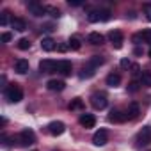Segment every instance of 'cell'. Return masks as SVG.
Here are the masks:
<instances>
[{
	"mask_svg": "<svg viewBox=\"0 0 151 151\" xmlns=\"http://www.w3.org/2000/svg\"><path fill=\"white\" fill-rule=\"evenodd\" d=\"M6 98L11 101V103H20L23 100V91L18 84H13L6 89Z\"/></svg>",
	"mask_w": 151,
	"mask_h": 151,
	"instance_id": "obj_1",
	"label": "cell"
},
{
	"mask_svg": "<svg viewBox=\"0 0 151 151\" xmlns=\"http://www.w3.org/2000/svg\"><path fill=\"white\" fill-rule=\"evenodd\" d=\"M87 20L91 23H98V22H109L110 20V11L109 9H100V11H91L87 14Z\"/></svg>",
	"mask_w": 151,
	"mask_h": 151,
	"instance_id": "obj_2",
	"label": "cell"
},
{
	"mask_svg": "<svg viewBox=\"0 0 151 151\" xmlns=\"http://www.w3.org/2000/svg\"><path fill=\"white\" fill-rule=\"evenodd\" d=\"M36 142V133L32 130H23L20 135H18V144L27 147V146H32Z\"/></svg>",
	"mask_w": 151,
	"mask_h": 151,
	"instance_id": "obj_3",
	"label": "cell"
},
{
	"mask_svg": "<svg viewBox=\"0 0 151 151\" xmlns=\"http://www.w3.org/2000/svg\"><path fill=\"white\" fill-rule=\"evenodd\" d=\"M137 146H149L151 144V126H144L137 135Z\"/></svg>",
	"mask_w": 151,
	"mask_h": 151,
	"instance_id": "obj_4",
	"label": "cell"
},
{
	"mask_svg": "<svg viewBox=\"0 0 151 151\" xmlns=\"http://www.w3.org/2000/svg\"><path fill=\"white\" fill-rule=\"evenodd\" d=\"M107 103H109V100H107V96H105L103 93H96V94L91 96V105H93L96 110H103V109L107 107Z\"/></svg>",
	"mask_w": 151,
	"mask_h": 151,
	"instance_id": "obj_5",
	"label": "cell"
},
{
	"mask_svg": "<svg viewBox=\"0 0 151 151\" xmlns=\"http://www.w3.org/2000/svg\"><path fill=\"white\" fill-rule=\"evenodd\" d=\"M109 39H110V43H112V46H114L116 50L123 48L124 37H123V34H121L119 30H112V32H109Z\"/></svg>",
	"mask_w": 151,
	"mask_h": 151,
	"instance_id": "obj_6",
	"label": "cell"
},
{
	"mask_svg": "<svg viewBox=\"0 0 151 151\" xmlns=\"http://www.w3.org/2000/svg\"><path fill=\"white\" fill-rule=\"evenodd\" d=\"M27 7H29V13L34 14V16H45V14H46V7H43L39 2H36V0L29 2Z\"/></svg>",
	"mask_w": 151,
	"mask_h": 151,
	"instance_id": "obj_7",
	"label": "cell"
},
{
	"mask_svg": "<svg viewBox=\"0 0 151 151\" xmlns=\"http://www.w3.org/2000/svg\"><path fill=\"white\" fill-rule=\"evenodd\" d=\"M39 71L41 73H53V71H57V62L52 59H43L39 62Z\"/></svg>",
	"mask_w": 151,
	"mask_h": 151,
	"instance_id": "obj_8",
	"label": "cell"
},
{
	"mask_svg": "<svg viewBox=\"0 0 151 151\" xmlns=\"http://www.w3.org/2000/svg\"><path fill=\"white\" fill-rule=\"evenodd\" d=\"M93 142L96 144V146H105L107 142H109V132L107 130H98L94 135H93Z\"/></svg>",
	"mask_w": 151,
	"mask_h": 151,
	"instance_id": "obj_9",
	"label": "cell"
},
{
	"mask_svg": "<svg viewBox=\"0 0 151 151\" xmlns=\"http://www.w3.org/2000/svg\"><path fill=\"white\" fill-rule=\"evenodd\" d=\"M64 130H66V124L62 123V121H52L50 124H48V132L52 133V135H62L64 133Z\"/></svg>",
	"mask_w": 151,
	"mask_h": 151,
	"instance_id": "obj_10",
	"label": "cell"
},
{
	"mask_svg": "<svg viewBox=\"0 0 151 151\" xmlns=\"http://www.w3.org/2000/svg\"><path fill=\"white\" fill-rule=\"evenodd\" d=\"M78 123L87 130V128H94V124H96V117L93 116V114H82L80 116V119H78Z\"/></svg>",
	"mask_w": 151,
	"mask_h": 151,
	"instance_id": "obj_11",
	"label": "cell"
},
{
	"mask_svg": "<svg viewBox=\"0 0 151 151\" xmlns=\"http://www.w3.org/2000/svg\"><path fill=\"white\" fill-rule=\"evenodd\" d=\"M57 71L62 73L64 77H69L71 71H73V64H71L69 60H59V62H57Z\"/></svg>",
	"mask_w": 151,
	"mask_h": 151,
	"instance_id": "obj_12",
	"label": "cell"
},
{
	"mask_svg": "<svg viewBox=\"0 0 151 151\" xmlns=\"http://www.w3.org/2000/svg\"><path fill=\"white\" fill-rule=\"evenodd\" d=\"M126 119H128L126 112H121V110H112L109 114V121L110 123H124Z\"/></svg>",
	"mask_w": 151,
	"mask_h": 151,
	"instance_id": "obj_13",
	"label": "cell"
},
{
	"mask_svg": "<svg viewBox=\"0 0 151 151\" xmlns=\"http://www.w3.org/2000/svg\"><path fill=\"white\" fill-rule=\"evenodd\" d=\"M14 71L20 73V75L29 73V60H25V59H18V60L14 62Z\"/></svg>",
	"mask_w": 151,
	"mask_h": 151,
	"instance_id": "obj_14",
	"label": "cell"
},
{
	"mask_svg": "<svg viewBox=\"0 0 151 151\" xmlns=\"http://www.w3.org/2000/svg\"><path fill=\"white\" fill-rule=\"evenodd\" d=\"M139 114H140V107H139V103H130L128 109H126V116H128V119H137Z\"/></svg>",
	"mask_w": 151,
	"mask_h": 151,
	"instance_id": "obj_15",
	"label": "cell"
},
{
	"mask_svg": "<svg viewBox=\"0 0 151 151\" xmlns=\"http://www.w3.org/2000/svg\"><path fill=\"white\" fill-rule=\"evenodd\" d=\"M46 87H48L50 91H62V89L66 87V84H64V80L53 78V80H48V82H46Z\"/></svg>",
	"mask_w": 151,
	"mask_h": 151,
	"instance_id": "obj_16",
	"label": "cell"
},
{
	"mask_svg": "<svg viewBox=\"0 0 151 151\" xmlns=\"http://www.w3.org/2000/svg\"><path fill=\"white\" fill-rule=\"evenodd\" d=\"M87 41H89L91 45H94V46H100V45H103L105 37H103L100 32H91V34H89V37H87Z\"/></svg>",
	"mask_w": 151,
	"mask_h": 151,
	"instance_id": "obj_17",
	"label": "cell"
},
{
	"mask_svg": "<svg viewBox=\"0 0 151 151\" xmlns=\"http://www.w3.org/2000/svg\"><path fill=\"white\" fill-rule=\"evenodd\" d=\"M11 27H13L14 30H18V32L27 30V23H25V20H22V18H13V20H11Z\"/></svg>",
	"mask_w": 151,
	"mask_h": 151,
	"instance_id": "obj_18",
	"label": "cell"
},
{
	"mask_svg": "<svg viewBox=\"0 0 151 151\" xmlns=\"http://www.w3.org/2000/svg\"><path fill=\"white\" fill-rule=\"evenodd\" d=\"M119 84H121V77H119L117 73H110L109 77H107V86L109 87H117Z\"/></svg>",
	"mask_w": 151,
	"mask_h": 151,
	"instance_id": "obj_19",
	"label": "cell"
},
{
	"mask_svg": "<svg viewBox=\"0 0 151 151\" xmlns=\"http://www.w3.org/2000/svg\"><path fill=\"white\" fill-rule=\"evenodd\" d=\"M41 48L45 52H52V50H55V41L52 37H43L41 39Z\"/></svg>",
	"mask_w": 151,
	"mask_h": 151,
	"instance_id": "obj_20",
	"label": "cell"
},
{
	"mask_svg": "<svg viewBox=\"0 0 151 151\" xmlns=\"http://www.w3.org/2000/svg\"><path fill=\"white\" fill-rule=\"evenodd\" d=\"M94 73H96V69H94L93 66L86 64V66L82 68V73H80V78H91V77H94Z\"/></svg>",
	"mask_w": 151,
	"mask_h": 151,
	"instance_id": "obj_21",
	"label": "cell"
},
{
	"mask_svg": "<svg viewBox=\"0 0 151 151\" xmlns=\"http://www.w3.org/2000/svg\"><path fill=\"white\" fill-rule=\"evenodd\" d=\"M68 46H69L71 50H80V46H82L80 37H78V36H71L69 41H68Z\"/></svg>",
	"mask_w": 151,
	"mask_h": 151,
	"instance_id": "obj_22",
	"label": "cell"
},
{
	"mask_svg": "<svg viewBox=\"0 0 151 151\" xmlns=\"http://www.w3.org/2000/svg\"><path fill=\"white\" fill-rule=\"evenodd\" d=\"M103 62H105V60H103V57H100V55H93V57L87 60V64H89V66H93L94 69H98Z\"/></svg>",
	"mask_w": 151,
	"mask_h": 151,
	"instance_id": "obj_23",
	"label": "cell"
},
{
	"mask_svg": "<svg viewBox=\"0 0 151 151\" xmlns=\"http://www.w3.org/2000/svg\"><path fill=\"white\" fill-rule=\"evenodd\" d=\"M140 86L151 87V71H144V73L140 75Z\"/></svg>",
	"mask_w": 151,
	"mask_h": 151,
	"instance_id": "obj_24",
	"label": "cell"
},
{
	"mask_svg": "<svg viewBox=\"0 0 151 151\" xmlns=\"http://www.w3.org/2000/svg\"><path fill=\"white\" fill-rule=\"evenodd\" d=\"M82 107H84V101H82L80 98H75V100L69 103V109H71V110H78V109H82Z\"/></svg>",
	"mask_w": 151,
	"mask_h": 151,
	"instance_id": "obj_25",
	"label": "cell"
},
{
	"mask_svg": "<svg viewBox=\"0 0 151 151\" xmlns=\"http://www.w3.org/2000/svg\"><path fill=\"white\" fill-rule=\"evenodd\" d=\"M18 48H20V50H29V48H30V41H29L27 37H22V39L18 41Z\"/></svg>",
	"mask_w": 151,
	"mask_h": 151,
	"instance_id": "obj_26",
	"label": "cell"
},
{
	"mask_svg": "<svg viewBox=\"0 0 151 151\" xmlns=\"http://www.w3.org/2000/svg\"><path fill=\"white\" fill-rule=\"evenodd\" d=\"M9 14H11L9 11H4L2 14H0V25H4V27H6V25L9 23Z\"/></svg>",
	"mask_w": 151,
	"mask_h": 151,
	"instance_id": "obj_27",
	"label": "cell"
},
{
	"mask_svg": "<svg viewBox=\"0 0 151 151\" xmlns=\"http://www.w3.org/2000/svg\"><path fill=\"white\" fill-rule=\"evenodd\" d=\"M140 36H142V39H144L146 43L151 45V29H144V30L140 32Z\"/></svg>",
	"mask_w": 151,
	"mask_h": 151,
	"instance_id": "obj_28",
	"label": "cell"
},
{
	"mask_svg": "<svg viewBox=\"0 0 151 151\" xmlns=\"http://www.w3.org/2000/svg\"><path fill=\"white\" fill-rule=\"evenodd\" d=\"M142 9H144V14H146L147 22H151V4H144Z\"/></svg>",
	"mask_w": 151,
	"mask_h": 151,
	"instance_id": "obj_29",
	"label": "cell"
},
{
	"mask_svg": "<svg viewBox=\"0 0 151 151\" xmlns=\"http://www.w3.org/2000/svg\"><path fill=\"white\" fill-rule=\"evenodd\" d=\"M46 13H50V16H53V18H59L60 16V11L55 9V7H46Z\"/></svg>",
	"mask_w": 151,
	"mask_h": 151,
	"instance_id": "obj_30",
	"label": "cell"
},
{
	"mask_svg": "<svg viewBox=\"0 0 151 151\" xmlns=\"http://www.w3.org/2000/svg\"><path fill=\"white\" fill-rule=\"evenodd\" d=\"M139 86H140L139 82H130L128 84V93H137L139 91Z\"/></svg>",
	"mask_w": 151,
	"mask_h": 151,
	"instance_id": "obj_31",
	"label": "cell"
},
{
	"mask_svg": "<svg viewBox=\"0 0 151 151\" xmlns=\"http://www.w3.org/2000/svg\"><path fill=\"white\" fill-rule=\"evenodd\" d=\"M13 39V34L11 32H4L2 36H0V41H2V43H9Z\"/></svg>",
	"mask_w": 151,
	"mask_h": 151,
	"instance_id": "obj_32",
	"label": "cell"
},
{
	"mask_svg": "<svg viewBox=\"0 0 151 151\" xmlns=\"http://www.w3.org/2000/svg\"><path fill=\"white\" fill-rule=\"evenodd\" d=\"M130 73H132V77H137V75L140 73V66H139V64H132Z\"/></svg>",
	"mask_w": 151,
	"mask_h": 151,
	"instance_id": "obj_33",
	"label": "cell"
},
{
	"mask_svg": "<svg viewBox=\"0 0 151 151\" xmlns=\"http://www.w3.org/2000/svg\"><path fill=\"white\" fill-rule=\"evenodd\" d=\"M121 68H124V69H128V68H132V62H130L128 59H123V60H121Z\"/></svg>",
	"mask_w": 151,
	"mask_h": 151,
	"instance_id": "obj_34",
	"label": "cell"
},
{
	"mask_svg": "<svg viewBox=\"0 0 151 151\" xmlns=\"http://www.w3.org/2000/svg\"><path fill=\"white\" fill-rule=\"evenodd\" d=\"M132 41H133L135 45H139V43L142 41V36H140V34H135V36H132Z\"/></svg>",
	"mask_w": 151,
	"mask_h": 151,
	"instance_id": "obj_35",
	"label": "cell"
},
{
	"mask_svg": "<svg viewBox=\"0 0 151 151\" xmlns=\"http://www.w3.org/2000/svg\"><path fill=\"white\" fill-rule=\"evenodd\" d=\"M69 6H73V7H78V6H82V2H80V0H69Z\"/></svg>",
	"mask_w": 151,
	"mask_h": 151,
	"instance_id": "obj_36",
	"label": "cell"
},
{
	"mask_svg": "<svg viewBox=\"0 0 151 151\" xmlns=\"http://www.w3.org/2000/svg\"><path fill=\"white\" fill-rule=\"evenodd\" d=\"M43 30H46V32H52V30H55V29H53V25H52V23H48V25H45V27H43Z\"/></svg>",
	"mask_w": 151,
	"mask_h": 151,
	"instance_id": "obj_37",
	"label": "cell"
},
{
	"mask_svg": "<svg viewBox=\"0 0 151 151\" xmlns=\"http://www.w3.org/2000/svg\"><path fill=\"white\" fill-rule=\"evenodd\" d=\"M68 48H69V46H68V45H60V46H59V50H60V52H66V50H68Z\"/></svg>",
	"mask_w": 151,
	"mask_h": 151,
	"instance_id": "obj_38",
	"label": "cell"
},
{
	"mask_svg": "<svg viewBox=\"0 0 151 151\" xmlns=\"http://www.w3.org/2000/svg\"><path fill=\"white\" fill-rule=\"evenodd\" d=\"M133 53H135V55H142V48H135Z\"/></svg>",
	"mask_w": 151,
	"mask_h": 151,
	"instance_id": "obj_39",
	"label": "cell"
},
{
	"mask_svg": "<svg viewBox=\"0 0 151 151\" xmlns=\"http://www.w3.org/2000/svg\"><path fill=\"white\" fill-rule=\"evenodd\" d=\"M6 124H7V119L2 117V119H0V126H6Z\"/></svg>",
	"mask_w": 151,
	"mask_h": 151,
	"instance_id": "obj_40",
	"label": "cell"
},
{
	"mask_svg": "<svg viewBox=\"0 0 151 151\" xmlns=\"http://www.w3.org/2000/svg\"><path fill=\"white\" fill-rule=\"evenodd\" d=\"M147 53H149V57H151V48H149V52H147Z\"/></svg>",
	"mask_w": 151,
	"mask_h": 151,
	"instance_id": "obj_41",
	"label": "cell"
},
{
	"mask_svg": "<svg viewBox=\"0 0 151 151\" xmlns=\"http://www.w3.org/2000/svg\"><path fill=\"white\" fill-rule=\"evenodd\" d=\"M34 151H36V149H34Z\"/></svg>",
	"mask_w": 151,
	"mask_h": 151,
	"instance_id": "obj_42",
	"label": "cell"
}]
</instances>
